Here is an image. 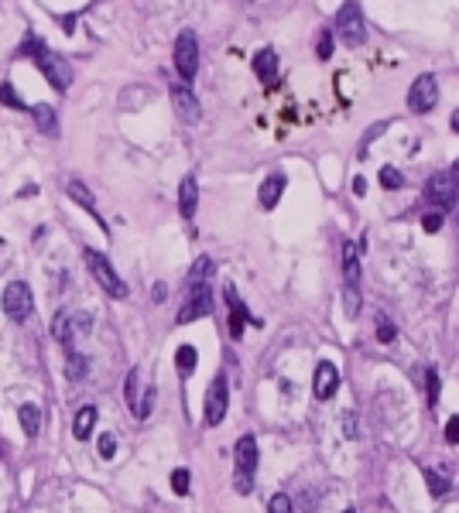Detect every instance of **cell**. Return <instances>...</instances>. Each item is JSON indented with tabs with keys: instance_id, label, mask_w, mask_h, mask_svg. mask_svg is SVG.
<instances>
[{
	"instance_id": "35",
	"label": "cell",
	"mask_w": 459,
	"mask_h": 513,
	"mask_svg": "<svg viewBox=\"0 0 459 513\" xmlns=\"http://www.w3.org/2000/svg\"><path fill=\"white\" fill-rule=\"evenodd\" d=\"M377 339H380V342H394V325H391L387 318L377 322Z\"/></svg>"
},
{
	"instance_id": "9",
	"label": "cell",
	"mask_w": 459,
	"mask_h": 513,
	"mask_svg": "<svg viewBox=\"0 0 459 513\" xmlns=\"http://www.w3.org/2000/svg\"><path fill=\"white\" fill-rule=\"evenodd\" d=\"M212 312V291H209L206 281H192V291H189V301L182 305L178 322H196V318H206Z\"/></svg>"
},
{
	"instance_id": "23",
	"label": "cell",
	"mask_w": 459,
	"mask_h": 513,
	"mask_svg": "<svg viewBox=\"0 0 459 513\" xmlns=\"http://www.w3.org/2000/svg\"><path fill=\"white\" fill-rule=\"evenodd\" d=\"M69 196L76 198L79 205H86V209L96 216V202H93V196H89V189H86L83 182H69Z\"/></svg>"
},
{
	"instance_id": "31",
	"label": "cell",
	"mask_w": 459,
	"mask_h": 513,
	"mask_svg": "<svg viewBox=\"0 0 459 513\" xmlns=\"http://www.w3.org/2000/svg\"><path fill=\"white\" fill-rule=\"evenodd\" d=\"M117 455V438L107 432V434H100V459H114Z\"/></svg>"
},
{
	"instance_id": "2",
	"label": "cell",
	"mask_w": 459,
	"mask_h": 513,
	"mask_svg": "<svg viewBox=\"0 0 459 513\" xmlns=\"http://www.w3.org/2000/svg\"><path fill=\"white\" fill-rule=\"evenodd\" d=\"M336 31H339V41L350 45V48H360L367 41V21H364V10L357 0H346L336 14Z\"/></svg>"
},
{
	"instance_id": "4",
	"label": "cell",
	"mask_w": 459,
	"mask_h": 513,
	"mask_svg": "<svg viewBox=\"0 0 459 513\" xmlns=\"http://www.w3.org/2000/svg\"><path fill=\"white\" fill-rule=\"evenodd\" d=\"M233 459H237V475H233L237 489H240V493H251V475L257 473V462H260V452H257L254 434H244V438L237 441Z\"/></svg>"
},
{
	"instance_id": "10",
	"label": "cell",
	"mask_w": 459,
	"mask_h": 513,
	"mask_svg": "<svg viewBox=\"0 0 459 513\" xmlns=\"http://www.w3.org/2000/svg\"><path fill=\"white\" fill-rule=\"evenodd\" d=\"M226 404H230V394H226V377H216L206 390V425L216 428L223 418H226Z\"/></svg>"
},
{
	"instance_id": "30",
	"label": "cell",
	"mask_w": 459,
	"mask_h": 513,
	"mask_svg": "<svg viewBox=\"0 0 459 513\" xmlns=\"http://www.w3.org/2000/svg\"><path fill=\"white\" fill-rule=\"evenodd\" d=\"M316 55H319L322 62L333 55V31H322V35H319V41H316Z\"/></svg>"
},
{
	"instance_id": "37",
	"label": "cell",
	"mask_w": 459,
	"mask_h": 513,
	"mask_svg": "<svg viewBox=\"0 0 459 513\" xmlns=\"http://www.w3.org/2000/svg\"><path fill=\"white\" fill-rule=\"evenodd\" d=\"M425 380H428V404H435V400H439V373H435V370H428V373H425Z\"/></svg>"
},
{
	"instance_id": "28",
	"label": "cell",
	"mask_w": 459,
	"mask_h": 513,
	"mask_svg": "<svg viewBox=\"0 0 459 513\" xmlns=\"http://www.w3.org/2000/svg\"><path fill=\"white\" fill-rule=\"evenodd\" d=\"M171 489L178 496H189V469H175L171 473Z\"/></svg>"
},
{
	"instance_id": "27",
	"label": "cell",
	"mask_w": 459,
	"mask_h": 513,
	"mask_svg": "<svg viewBox=\"0 0 459 513\" xmlns=\"http://www.w3.org/2000/svg\"><path fill=\"white\" fill-rule=\"evenodd\" d=\"M151 407H155V387H148L144 400H137V407H134V418H137V421H144V418L151 414Z\"/></svg>"
},
{
	"instance_id": "29",
	"label": "cell",
	"mask_w": 459,
	"mask_h": 513,
	"mask_svg": "<svg viewBox=\"0 0 459 513\" xmlns=\"http://www.w3.org/2000/svg\"><path fill=\"white\" fill-rule=\"evenodd\" d=\"M267 513H292V500H288V493H274V496H271V503H267Z\"/></svg>"
},
{
	"instance_id": "36",
	"label": "cell",
	"mask_w": 459,
	"mask_h": 513,
	"mask_svg": "<svg viewBox=\"0 0 459 513\" xmlns=\"http://www.w3.org/2000/svg\"><path fill=\"white\" fill-rule=\"evenodd\" d=\"M446 441H449V445H459V414H453V418L446 421Z\"/></svg>"
},
{
	"instance_id": "5",
	"label": "cell",
	"mask_w": 459,
	"mask_h": 513,
	"mask_svg": "<svg viewBox=\"0 0 459 513\" xmlns=\"http://www.w3.org/2000/svg\"><path fill=\"white\" fill-rule=\"evenodd\" d=\"M175 69L185 82H192L196 72H199V41H196L192 31H182L175 38Z\"/></svg>"
},
{
	"instance_id": "20",
	"label": "cell",
	"mask_w": 459,
	"mask_h": 513,
	"mask_svg": "<svg viewBox=\"0 0 459 513\" xmlns=\"http://www.w3.org/2000/svg\"><path fill=\"white\" fill-rule=\"evenodd\" d=\"M421 479L428 482V493H432L435 500L449 493V479H446V475H439L435 469H428V466H425V469H421Z\"/></svg>"
},
{
	"instance_id": "13",
	"label": "cell",
	"mask_w": 459,
	"mask_h": 513,
	"mask_svg": "<svg viewBox=\"0 0 459 513\" xmlns=\"http://www.w3.org/2000/svg\"><path fill=\"white\" fill-rule=\"evenodd\" d=\"M223 298H226V308H230V336L240 339V336H244V325H247V308H244V301L237 298V287H233V284L223 287Z\"/></svg>"
},
{
	"instance_id": "17",
	"label": "cell",
	"mask_w": 459,
	"mask_h": 513,
	"mask_svg": "<svg viewBox=\"0 0 459 513\" xmlns=\"http://www.w3.org/2000/svg\"><path fill=\"white\" fill-rule=\"evenodd\" d=\"M285 175H271V178H264V185H260V205L264 209H274L278 205V198H281V192H285Z\"/></svg>"
},
{
	"instance_id": "22",
	"label": "cell",
	"mask_w": 459,
	"mask_h": 513,
	"mask_svg": "<svg viewBox=\"0 0 459 513\" xmlns=\"http://www.w3.org/2000/svg\"><path fill=\"white\" fill-rule=\"evenodd\" d=\"M31 117L38 120V127H42L45 134H55V110H52L48 103H38V106L31 110Z\"/></svg>"
},
{
	"instance_id": "25",
	"label": "cell",
	"mask_w": 459,
	"mask_h": 513,
	"mask_svg": "<svg viewBox=\"0 0 459 513\" xmlns=\"http://www.w3.org/2000/svg\"><path fill=\"white\" fill-rule=\"evenodd\" d=\"M0 103H7L10 110H24V103L17 100V93H14L10 82H0Z\"/></svg>"
},
{
	"instance_id": "26",
	"label": "cell",
	"mask_w": 459,
	"mask_h": 513,
	"mask_svg": "<svg viewBox=\"0 0 459 513\" xmlns=\"http://www.w3.org/2000/svg\"><path fill=\"white\" fill-rule=\"evenodd\" d=\"M137 384H141V370H130L127 373V404H130V411L137 407Z\"/></svg>"
},
{
	"instance_id": "8",
	"label": "cell",
	"mask_w": 459,
	"mask_h": 513,
	"mask_svg": "<svg viewBox=\"0 0 459 513\" xmlns=\"http://www.w3.org/2000/svg\"><path fill=\"white\" fill-rule=\"evenodd\" d=\"M435 103H439V82H435V76H418L412 82V89H408V110L432 113Z\"/></svg>"
},
{
	"instance_id": "7",
	"label": "cell",
	"mask_w": 459,
	"mask_h": 513,
	"mask_svg": "<svg viewBox=\"0 0 459 513\" xmlns=\"http://www.w3.org/2000/svg\"><path fill=\"white\" fill-rule=\"evenodd\" d=\"M456 192H459V161H456V168H453V175L449 171H439L428 182V202H435L446 212V209L456 205Z\"/></svg>"
},
{
	"instance_id": "32",
	"label": "cell",
	"mask_w": 459,
	"mask_h": 513,
	"mask_svg": "<svg viewBox=\"0 0 459 513\" xmlns=\"http://www.w3.org/2000/svg\"><path fill=\"white\" fill-rule=\"evenodd\" d=\"M69 377H72V380L86 377V359H79V353H76V349H69Z\"/></svg>"
},
{
	"instance_id": "6",
	"label": "cell",
	"mask_w": 459,
	"mask_h": 513,
	"mask_svg": "<svg viewBox=\"0 0 459 513\" xmlns=\"http://www.w3.org/2000/svg\"><path fill=\"white\" fill-rule=\"evenodd\" d=\"M3 315L10 322H28V315H31V287L24 281H10L3 287Z\"/></svg>"
},
{
	"instance_id": "21",
	"label": "cell",
	"mask_w": 459,
	"mask_h": 513,
	"mask_svg": "<svg viewBox=\"0 0 459 513\" xmlns=\"http://www.w3.org/2000/svg\"><path fill=\"white\" fill-rule=\"evenodd\" d=\"M196 363H199V353H196L192 346H182V349L175 353V366H178L182 377H189V373L196 370Z\"/></svg>"
},
{
	"instance_id": "16",
	"label": "cell",
	"mask_w": 459,
	"mask_h": 513,
	"mask_svg": "<svg viewBox=\"0 0 459 513\" xmlns=\"http://www.w3.org/2000/svg\"><path fill=\"white\" fill-rule=\"evenodd\" d=\"M254 72H257L260 82H274V76H278V55H274V48H260L254 55Z\"/></svg>"
},
{
	"instance_id": "12",
	"label": "cell",
	"mask_w": 459,
	"mask_h": 513,
	"mask_svg": "<svg viewBox=\"0 0 459 513\" xmlns=\"http://www.w3.org/2000/svg\"><path fill=\"white\" fill-rule=\"evenodd\" d=\"M336 387H339V370L333 363H319L316 366V380H312V394L319 400H329L336 394Z\"/></svg>"
},
{
	"instance_id": "34",
	"label": "cell",
	"mask_w": 459,
	"mask_h": 513,
	"mask_svg": "<svg viewBox=\"0 0 459 513\" xmlns=\"http://www.w3.org/2000/svg\"><path fill=\"white\" fill-rule=\"evenodd\" d=\"M421 226H425V233H439L442 230V212H425L421 216Z\"/></svg>"
},
{
	"instance_id": "24",
	"label": "cell",
	"mask_w": 459,
	"mask_h": 513,
	"mask_svg": "<svg viewBox=\"0 0 459 513\" xmlns=\"http://www.w3.org/2000/svg\"><path fill=\"white\" fill-rule=\"evenodd\" d=\"M380 185H384V189H401L405 178H401L398 168H380Z\"/></svg>"
},
{
	"instance_id": "18",
	"label": "cell",
	"mask_w": 459,
	"mask_h": 513,
	"mask_svg": "<svg viewBox=\"0 0 459 513\" xmlns=\"http://www.w3.org/2000/svg\"><path fill=\"white\" fill-rule=\"evenodd\" d=\"M93 425H96V407L86 404V407H79V414H76V421H72V434H76L79 441H86V438L93 434Z\"/></svg>"
},
{
	"instance_id": "39",
	"label": "cell",
	"mask_w": 459,
	"mask_h": 513,
	"mask_svg": "<svg viewBox=\"0 0 459 513\" xmlns=\"http://www.w3.org/2000/svg\"><path fill=\"white\" fill-rule=\"evenodd\" d=\"M353 192H357V196H367V178L357 175V178H353Z\"/></svg>"
},
{
	"instance_id": "41",
	"label": "cell",
	"mask_w": 459,
	"mask_h": 513,
	"mask_svg": "<svg viewBox=\"0 0 459 513\" xmlns=\"http://www.w3.org/2000/svg\"><path fill=\"white\" fill-rule=\"evenodd\" d=\"M346 513H353V510H346Z\"/></svg>"
},
{
	"instance_id": "19",
	"label": "cell",
	"mask_w": 459,
	"mask_h": 513,
	"mask_svg": "<svg viewBox=\"0 0 459 513\" xmlns=\"http://www.w3.org/2000/svg\"><path fill=\"white\" fill-rule=\"evenodd\" d=\"M21 428L28 432V438H35V434L42 432V411L35 404H24L21 407Z\"/></svg>"
},
{
	"instance_id": "1",
	"label": "cell",
	"mask_w": 459,
	"mask_h": 513,
	"mask_svg": "<svg viewBox=\"0 0 459 513\" xmlns=\"http://www.w3.org/2000/svg\"><path fill=\"white\" fill-rule=\"evenodd\" d=\"M24 52L38 62V69H42L45 76H48V82L52 86H59V89H69V82H72V69L59 58V55H52L48 48H45L38 38H28L24 41Z\"/></svg>"
},
{
	"instance_id": "33",
	"label": "cell",
	"mask_w": 459,
	"mask_h": 513,
	"mask_svg": "<svg viewBox=\"0 0 459 513\" xmlns=\"http://www.w3.org/2000/svg\"><path fill=\"white\" fill-rule=\"evenodd\" d=\"M212 274V260L209 257H199L196 264H192V281H206Z\"/></svg>"
},
{
	"instance_id": "3",
	"label": "cell",
	"mask_w": 459,
	"mask_h": 513,
	"mask_svg": "<svg viewBox=\"0 0 459 513\" xmlns=\"http://www.w3.org/2000/svg\"><path fill=\"white\" fill-rule=\"evenodd\" d=\"M86 257V267H89V274L96 277V284L103 287V291H110L114 298H127V284L120 281V274L110 267V260L100 253V250H93V246H86L83 250Z\"/></svg>"
},
{
	"instance_id": "40",
	"label": "cell",
	"mask_w": 459,
	"mask_h": 513,
	"mask_svg": "<svg viewBox=\"0 0 459 513\" xmlns=\"http://www.w3.org/2000/svg\"><path fill=\"white\" fill-rule=\"evenodd\" d=\"M453 130H456V134H459V110H456V113H453Z\"/></svg>"
},
{
	"instance_id": "15",
	"label": "cell",
	"mask_w": 459,
	"mask_h": 513,
	"mask_svg": "<svg viewBox=\"0 0 459 513\" xmlns=\"http://www.w3.org/2000/svg\"><path fill=\"white\" fill-rule=\"evenodd\" d=\"M196 205H199V185H196V178L189 175V178H182V185H178V212H182V219H192V216H196Z\"/></svg>"
},
{
	"instance_id": "14",
	"label": "cell",
	"mask_w": 459,
	"mask_h": 513,
	"mask_svg": "<svg viewBox=\"0 0 459 513\" xmlns=\"http://www.w3.org/2000/svg\"><path fill=\"white\" fill-rule=\"evenodd\" d=\"M339 257H343V277H346V287H357V284H360V257H357V243L343 239V243H339Z\"/></svg>"
},
{
	"instance_id": "11",
	"label": "cell",
	"mask_w": 459,
	"mask_h": 513,
	"mask_svg": "<svg viewBox=\"0 0 459 513\" xmlns=\"http://www.w3.org/2000/svg\"><path fill=\"white\" fill-rule=\"evenodd\" d=\"M171 106H175V113L182 123H196V120L203 117V106H199V100H196V93L189 89V86H171Z\"/></svg>"
},
{
	"instance_id": "38",
	"label": "cell",
	"mask_w": 459,
	"mask_h": 513,
	"mask_svg": "<svg viewBox=\"0 0 459 513\" xmlns=\"http://www.w3.org/2000/svg\"><path fill=\"white\" fill-rule=\"evenodd\" d=\"M343 425H346V438H357V418H353V411L343 418Z\"/></svg>"
}]
</instances>
